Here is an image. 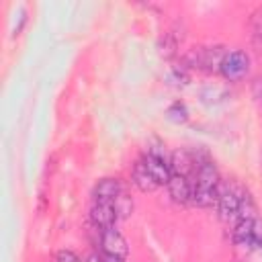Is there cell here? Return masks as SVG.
<instances>
[{"mask_svg": "<svg viewBox=\"0 0 262 262\" xmlns=\"http://www.w3.org/2000/svg\"><path fill=\"white\" fill-rule=\"evenodd\" d=\"M219 172L211 162H203L196 170V180L192 184V203L199 207H211L219 196Z\"/></svg>", "mask_w": 262, "mask_h": 262, "instance_id": "obj_1", "label": "cell"}, {"mask_svg": "<svg viewBox=\"0 0 262 262\" xmlns=\"http://www.w3.org/2000/svg\"><path fill=\"white\" fill-rule=\"evenodd\" d=\"M250 72V57L246 51H227V55L223 57V63H221V74L225 80L229 82H235V80H242L246 74Z\"/></svg>", "mask_w": 262, "mask_h": 262, "instance_id": "obj_2", "label": "cell"}, {"mask_svg": "<svg viewBox=\"0 0 262 262\" xmlns=\"http://www.w3.org/2000/svg\"><path fill=\"white\" fill-rule=\"evenodd\" d=\"M100 244H102V250L106 252V256H115V258H123V260H125L127 254H129V246H127L125 237H123L115 227L102 229Z\"/></svg>", "mask_w": 262, "mask_h": 262, "instance_id": "obj_3", "label": "cell"}, {"mask_svg": "<svg viewBox=\"0 0 262 262\" xmlns=\"http://www.w3.org/2000/svg\"><path fill=\"white\" fill-rule=\"evenodd\" d=\"M219 201V215L223 221H233L237 215H239V203H242V196L231 190V188H223L217 196Z\"/></svg>", "mask_w": 262, "mask_h": 262, "instance_id": "obj_4", "label": "cell"}, {"mask_svg": "<svg viewBox=\"0 0 262 262\" xmlns=\"http://www.w3.org/2000/svg\"><path fill=\"white\" fill-rule=\"evenodd\" d=\"M90 217H92L94 225H98L102 229L115 227V221L119 219L113 203H96V201H94V205L90 209Z\"/></svg>", "mask_w": 262, "mask_h": 262, "instance_id": "obj_5", "label": "cell"}, {"mask_svg": "<svg viewBox=\"0 0 262 262\" xmlns=\"http://www.w3.org/2000/svg\"><path fill=\"white\" fill-rule=\"evenodd\" d=\"M143 164H145V168L149 170V174L154 176V180L158 184H168V180L172 178V170H170V164H168L166 158H158V156L147 154L143 158Z\"/></svg>", "mask_w": 262, "mask_h": 262, "instance_id": "obj_6", "label": "cell"}, {"mask_svg": "<svg viewBox=\"0 0 262 262\" xmlns=\"http://www.w3.org/2000/svg\"><path fill=\"white\" fill-rule=\"evenodd\" d=\"M168 190H170V196L176 203H188V201H192V184H190L188 176L172 174V178L168 180Z\"/></svg>", "mask_w": 262, "mask_h": 262, "instance_id": "obj_7", "label": "cell"}, {"mask_svg": "<svg viewBox=\"0 0 262 262\" xmlns=\"http://www.w3.org/2000/svg\"><path fill=\"white\" fill-rule=\"evenodd\" d=\"M121 194V182L117 178H102L94 186V201L96 203H115Z\"/></svg>", "mask_w": 262, "mask_h": 262, "instance_id": "obj_8", "label": "cell"}, {"mask_svg": "<svg viewBox=\"0 0 262 262\" xmlns=\"http://www.w3.org/2000/svg\"><path fill=\"white\" fill-rule=\"evenodd\" d=\"M133 182H135V186L141 190V192H151V190H156L160 184L154 180V176L149 174V170L145 168V164H143V160H139L137 164H135V168H133Z\"/></svg>", "mask_w": 262, "mask_h": 262, "instance_id": "obj_9", "label": "cell"}, {"mask_svg": "<svg viewBox=\"0 0 262 262\" xmlns=\"http://www.w3.org/2000/svg\"><path fill=\"white\" fill-rule=\"evenodd\" d=\"M170 170L172 174H180V176H188L192 170H194V160L188 151H176L172 156V162H170Z\"/></svg>", "mask_w": 262, "mask_h": 262, "instance_id": "obj_10", "label": "cell"}, {"mask_svg": "<svg viewBox=\"0 0 262 262\" xmlns=\"http://www.w3.org/2000/svg\"><path fill=\"white\" fill-rule=\"evenodd\" d=\"M252 227H254V219H239L235 229H233V239L237 246H252Z\"/></svg>", "mask_w": 262, "mask_h": 262, "instance_id": "obj_11", "label": "cell"}, {"mask_svg": "<svg viewBox=\"0 0 262 262\" xmlns=\"http://www.w3.org/2000/svg\"><path fill=\"white\" fill-rule=\"evenodd\" d=\"M168 119L174 121V123H184V121L188 119V111H186V106H184L182 102H174V104H170V108H168Z\"/></svg>", "mask_w": 262, "mask_h": 262, "instance_id": "obj_12", "label": "cell"}, {"mask_svg": "<svg viewBox=\"0 0 262 262\" xmlns=\"http://www.w3.org/2000/svg\"><path fill=\"white\" fill-rule=\"evenodd\" d=\"M113 205H115V211H117V215H119V217H127V215L131 213V207H133V205H131V201H129L123 192L119 194V199H117Z\"/></svg>", "mask_w": 262, "mask_h": 262, "instance_id": "obj_13", "label": "cell"}, {"mask_svg": "<svg viewBox=\"0 0 262 262\" xmlns=\"http://www.w3.org/2000/svg\"><path fill=\"white\" fill-rule=\"evenodd\" d=\"M252 239H254V244L262 246V221H260V219H254V227H252Z\"/></svg>", "mask_w": 262, "mask_h": 262, "instance_id": "obj_14", "label": "cell"}, {"mask_svg": "<svg viewBox=\"0 0 262 262\" xmlns=\"http://www.w3.org/2000/svg\"><path fill=\"white\" fill-rule=\"evenodd\" d=\"M254 35L258 41H262V8L254 14Z\"/></svg>", "mask_w": 262, "mask_h": 262, "instance_id": "obj_15", "label": "cell"}, {"mask_svg": "<svg viewBox=\"0 0 262 262\" xmlns=\"http://www.w3.org/2000/svg\"><path fill=\"white\" fill-rule=\"evenodd\" d=\"M57 262H80V258L72 250H61L57 254Z\"/></svg>", "mask_w": 262, "mask_h": 262, "instance_id": "obj_16", "label": "cell"}, {"mask_svg": "<svg viewBox=\"0 0 262 262\" xmlns=\"http://www.w3.org/2000/svg\"><path fill=\"white\" fill-rule=\"evenodd\" d=\"M86 262H106V260H102V258H100V256H98V254H90V256H88V260H86Z\"/></svg>", "mask_w": 262, "mask_h": 262, "instance_id": "obj_17", "label": "cell"}, {"mask_svg": "<svg viewBox=\"0 0 262 262\" xmlns=\"http://www.w3.org/2000/svg\"><path fill=\"white\" fill-rule=\"evenodd\" d=\"M104 260H106V262H125L123 258H115V256H106Z\"/></svg>", "mask_w": 262, "mask_h": 262, "instance_id": "obj_18", "label": "cell"}]
</instances>
